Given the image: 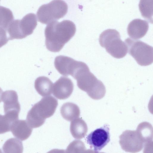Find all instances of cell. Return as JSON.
Returning <instances> with one entry per match:
<instances>
[{"mask_svg":"<svg viewBox=\"0 0 153 153\" xmlns=\"http://www.w3.org/2000/svg\"><path fill=\"white\" fill-rule=\"evenodd\" d=\"M76 30L75 24L70 20L50 22L45 30L46 48L51 52H59L74 36Z\"/></svg>","mask_w":153,"mask_h":153,"instance_id":"cell-1","label":"cell"},{"mask_svg":"<svg viewBox=\"0 0 153 153\" xmlns=\"http://www.w3.org/2000/svg\"><path fill=\"white\" fill-rule=\"evenodd\" d=\"M68 10V5L65 1L53 0L41 6L36 14L39 22L47 24L63 17L67 13Z\"/></svg>","mask_w":153,"mask_h":153,"instance_id":"cell-6","label":"cell"},{"mask_svg":"<svg viewBox=\"0 0 153 153\" xmlns=\"http://www.w3.org/2000/svg\"></svg>","mask_w":153,"mask_h":153,"instance_id":"cell-25","label":"cell"},{"mask_svg":"<svg viewBox=\"0 0 153 153\" xmlns=\"http://www.w3.org/2000/svg\"><path fill=\"white\" fill-rule=\"evenodd\" d=\"M53 85V83L51 80L45 76L38 77L34 82L36 90L42 97L48 96L52 94Z\"/></svg>","mask_w":153,"mask_h":153,"instance_id":"cell-15","label":"cell"},{"mask_svg":"<svg viewBox=\"0 0 153 153\" xmlns=\"http://www.w3.org/2000/svg\"><path fill=\"white\" fill-rule=\"evenodd\" d=\"M128 52L142 66L152 64L153 61V49L152 46L140 40L130 38L125 40Z\"/></svg>","mask_w":153,"mask_h":153,"instance_id":"cell-7","label":"cell"},{"mask_svg":"<svg viewBox=\"0 0 153 153\" xmlns=\"http://www.w3.org/2000/svg\"><path fill=\"white\" fill-rule=\"evenodd\" d=\"M70 131L73 137L79 139L84 137L88 131V127L85 121L80 118H76L71 122Z\"/></svg>","mask_w":153,"mask_h":153,"instance_id":"cell-16","label":"cell"},{"mask_svg":"<svg viewBox=\"0 0 153 153\" xmlns=\"http://www.w3.org/2000/svg\"><path fill=\"white\" fill-rule=\"evenodd\" d=\"M60 111L62 117L68 121L78 118L80 114L79 107L76 104L70 102L64 103L61 107Z\"/></svg>","mask_w":153,"mask_h":153,"instance_id":"cell-17","label":"cell"},{"mask_svg":"<svg viewBox=\"0 0 153 153\" xmlns=\"http://www.w3.org/2000/svg\"><path fill=\"white\" fill-rule=\"evenodd\" d=\"M58 102L53 97L48 96L42 98L35 104L28 112L26 120L32 128H36L42 126L46 119L54 114Z\"/></svg>","mask_w":153,"mask_h":153,"instance_id":"cell-3","label":"cell"},{"mask_svg":"<svg viewBox=\"0 0 153 153\" xmlns=\"http://www.w3.org/2000/svg\"><path fill=\"white\" fill-rule=\"evenodd\" d=\"M72 77L76 80L78 88L86 92L92 99L100 100L105 96L106 93L105 85L90 71L85 63L83 62Z\"/></svg>","mask_w":153,"mask_h":153,"instance_id":"cell-2","label":"cell"},{"mask_svg":"<svg viewBox=\"0 0 153 153\" xmlns=\"http://www.w3.org/2000/svg\"><path fill=\"white\" fill-rule=\"evenodd\" d=\"M2 100L5 115L12 122L18 119L21 107L17 92L13 90L6 91L3 93Z\"/></svg>","mask_w":153,"mask_h":153,"instance_id":"cell-9","label":"cell"},{"mask_svg":"<svg viewBox=\"0 0 153 153\" xmlns=\"http://www.w3.org/2000/svg\"><path fill=\"white\" fill-rule=\"evenodd\" d=\"M6 30L0 27V48L5 45L9 40Z\"/></svg>","mask_w":153,"mask_h":153,"instance_id":"cell-22","label":"cell"},{"mask_svg":"<svg viewBox=\"0 0 153 153\" xmlns=\"http://www.w3.org/2000/svg\"><path fill=\"white\" fill-rule=\"evenodd\" d=\"M100 45L113 57L120 59L124 57L128 52L126 44L120 39L119 33L113 29H108L100 35Z\"/></svg>","mask_w":153,"mask_h":153,"instance_id":"cell-4","label":"cell"},{"mask_svg":"<svg viewBox=\"0 0 153 153\" xmlns=\"http://www.w3.org/2000/svg\"><path fill=\"white\" fill-rule=\"evenodd\" d=\"M23 149L22 142L14 138L7 140L2 147L3 151L5 153H22Z\"/></svg>","mask_w":153,"mask_h":153,"instance_id":"cell-18","label":"cell"},{"mask_svg":"<svg viewBox=\"0 0 153 153\" xmlns=\"http://www.w3.org/2000/svg\"><path fill=\"white\" fill-rule=\"evenodd\" d=\"M149 28V24L147 21L140 19H135L128 25V34L132 39H139L146 34Z\"/></svg>","mask_w":153,"mask_h":153,"instance_id":"cell-12","label":"cell"},{"mask_svg":"<svg viewBox=\"0 0 153 153\" xmlns=\"http://www.w3.org/2000/svg\"><path fill=\"white\" fill-rule=\"evenodd\" d=\"M37 25V18L33 13L26 15L21 20H13L7 30L9 40L25 38L33 33Z\"/></svg>","mask_w":153,"mask_h":153,"instance_id":"cell-5","label":"cell"},{"mask_svg":"<svg viewBox=\"0 0 153 153\" xmlns=\"http://www.w3.org/2000/svg\"><path fill=\"white\" fill-rule=\"evenodd\" d=\"M109 125L104 126L92 131L86 137L87 143L95 152H99L110 141Z\"/></svg>","mask_w":153,"mask_h":153,"instance_id":"cell-10","label":"cell"},{"mask_svg":"<svg viewBox=\"0 0 153 153\" xmlns=\"http://www.w3.org/2000/svg\"><path fill=\"white\" fill-rule=\"evenodd\" d=\"M3 94V91L0 87V103L2 101V96Z\"/></svg>","mask_w":153,"mask_h":153,"instance_id":"cell-24","label":"cell"},{"mask_svg":"<svg viewBox=\"0 0 153 153\" xmlns=\"http://www.w3.org/2000/svg\"><path fill=\"white\" fill-rule=\"evenodd\" d=\"M74 87L73 82L70 79L61 76L53 84L52 93L57 98L65 100L71 94Z\"/></svg>","mask_w":153,"mask_h":153,"instance_id":"cell-11","label":"cell"},{"mask_svg":"<svg viewBox=\"0 0 153 153\" xmlns=\"http://www.w3.org/2000/svg\"><path fill=\"white\" fill-rule=\"evenodd\" d=\"M13 19L12 12L9 9L0 6V27L7 31L9 25Z\"/></svg>","mask_w":153,"mask_h":153,"instance_id":"cell-19","label":"cell"},{"mask_svg":"<svg viewBox=\"0 0 153 153\" xmlns=\"http://www.w3.org/2000/svg\"><path fill=\"white\" fill-rule=\"evenodd\" d=\"M10 130L14 137L23 141L30 137L33 128L26 120L18 119L12 122Z\"/></svg>","mask_w":153,"mask_h":153,"instance_id":"cell-13","label":"cell"},{"mask_svg":"<svg viewBox=\"0 0 153 153\" xmlns=\"http://www.w3.org/2000/svg\"><path fill=\"white\" fill-rule=\"evenodd\" d=\"M136 130L144 141V149L151 147L153 141V127L151 124L143 122L138 125Z\"/></svg>","mask_w":153,"mask_h":153,"instance_id":"cell-14","label":"cell"},{"mask_svg":"<svg viewBox=\"0 0 153 153\" xmlns=\"http://www.w3.org/2000/svg\"><path fill=\"white\" fill-rule=\"evenodd\" d=\"M119 139L121 148L126 152H137L144 147V141L136 130H126L120 135Z\"/></svg>","mask_w":153,"mask_h":153,"instance_id":"cell-8","label":"cell"},{"mask_svg":"<svg viewBox=\"0 0 153 153\" xmlns=\"http://www.w3.org/2000/svg\"><path fill=\"white\" fill-rule=\"evenodd\" d=\"M86 150L84 143L80 140H74L68 146L66 151L67 152L79 153Z\"/></svg>","mask_w":153,"mask_h":153,"instance_id":"cell-20","label":"cell"},{"mask_svg":"<svg viewBox=\"0 0 153 153\" xmlns=\"http://www.w3.org/2000/svg\"><path fill=\"white\" fill-rule=\"evenodd\" d=\"M153 6V0H140L139 4L140 7H151Z\"/></svg>","mask_w":153,"mask_h":153,"instance_id":"cell-23","label":"cell"},{"mask_svg":"<svg viewBox=\"0 0 153 153\" xmlns=\"http://www.w3.org/2000/svg\"><path fill=\"white\" fill-rule=\"evenodd\" d=\"M12 123L5 115L0 114V134L10 131Z\"/></svg>","mask_w":153,"mask_h":153,"instance_id":"cell-21","label":"cell"}]
</instances>
